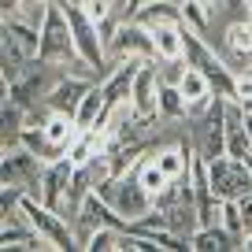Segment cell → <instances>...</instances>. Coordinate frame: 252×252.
Returning a JSON list of instances; mask_svg holds the SVG:
<instances>
[{
    "label": "cell",
    "mask_w": 252,
    "mask_h": 252,
    "mask_svg": "<svg viewBox=\"0 0 252 252\" xmlns=\"http://www.w3.org/2000/svg\"><path fill=\"white\" fill-rule=\"evenodd\" d=\"M37 60L56 63V67H67V63L78 60V48H74V30H71V19H67V8H63V4H48L45 26H41Z\"/></svg>",
    "instance_id": "cell-1"
},
{
    "label": "cell",
    "mask_w": 252,
    "mask_h": 252,
    "mask_svg": "<svg viewBox=\"0 0 252 252\" xmlns=\"http://www.w3.org/2000/svg\"><path fill=\"white\" fill-rule=\"evenodd\" d=\"M96 193H100V197L108 200L119 215H123L126 226H130V222H137L141 215H149L152 208H156V200L149 197V189L137 182L134 171H130V174H119V178H108L104 186H96Z\"/></svg>",
    "instance_id": "cell-2"
},
{
    "label": "cell",
    "mask_w": 252,
    "mask_h": 252,
    "mask_svg": "<svg viewBox=\"0 0 252 252\" xmlns=\"http://www.w3.org/2000/svg\"><path fill=\"white\" fill-rule=\"evenodd\" d=\"M19 208H23V212H26V219L33 222V230H37L41 237H48V241L56 245V252H71V249H82V245H78V234H74V226L67 222V215H63V212L48 208L45 200H37L33 193H23Z\"/></svg>",
    "instance_id": "cell-3"
},
{
    "label": "cell",
    "mask_w": 252,
    "mask_h": 252,
    "mask_svg": "<svg viewBox=\"0 0 252 252\" xmlns=\"http://www.w3.org/2000/svg\"><path fill=\"white\" fill-rule=\"evenodd\" d=\"M41 171H45V163H41L26 145H11V149H4V171H0V174H4V186H19V189H26V193L37 197Z\"/></svg>",
    "instance_id": "cell-4"
},
{
    "label": "cell",
    "mask_w": 252,
    "mask_h": 252,
    "mask_svg": "<svg viewBox=\"0 0 252 252\" xmlns=\"http://www.w3.org/2000/svg\"><path fill=\"white\" fill-rule=\"evenodd\" d=\"M219 56L230 63V71L241 74V71H252V19L241 15L222 30V41H219Z\"/></svg>",
    "instance_id": "cell-5"
},
{
    "label": "cell",
    "mask_w": 252,
    "mask_h": 252,
    "mask_svg": "<svg viewBox=\"0 0 252 252\" xmlns=\"http://www.w3.org/2000/svg\"><path fill=\"white\" fill-rule=\"evenodd\" d=\"M111 60H126V56H141V60H156V41H152V30H145L134 19H123L108 45Z\"/></svg>",
    "instance_id": "cell-6"
},
{
    "label": "cell",
    "mask_w": 252,
    "mask_h": 252,
    "mask_svg": "<svg viewBox=\"0 0 252 252\" xmlns=\"http://www.w3.org/2000/svg\"><path fill=\"white\" fill-rule=\"evenodd\" d=\"M74 167H78V163H74L71 156H60V159H52V163H45L41 182H37V200H45L48 208L63 212V204H67V186H71Z\"/></svg>",
    "instance_id": "cell-7"
},
{
    "label": "cell",
    "mask_w": 252,
    "mask_h": 252,
    "mask_svg": "<svg viewBox=\"0 0 252 252\" xmlns=\"http://www.w3.org/2000/svg\"><path fill=\"white\" fill-rule=\"evenodd\" d=\"M96 78H86V74H74V71H63L60 67V78H56V86L48 89V96L41 104H48L52 111H67V115H74L82 104V96L89 93V86H93Z\"/></svg>",
    "instance_id": "cell-8"
},
{
    "label": "cell",
    "mask_w": 252,
    "mask_h": 252,
    "mask_svg": "<svg viewBox=\"0 0 252 252\" xmlns=\"http://www.w3.org/2000/svg\"><path fill=\"white\" fill-rule=\"evenodd\" d=\"M159 60H145L141 71H137L134 78V89H130V104H134V111L141 119H159L156 111V100H159V86H163V78H159Z\"/></svg>",
    "instance_id": "cell-9"
},
{
    "label": "cell",
    "mask_w": 252,
    "mask_h": 252,
    "mask_svg": "<svg viewBox=\"0 0 252 252\" xmlns=\"http://www.w3.org/2000/svg\"><path fill=\"white\" fill-rule=\"evenodd\" d=\"M134 23H141L145 30H159V26H182V0H141L130 8Z\"/></svg>",
    "instance_id": "cell-10"
},
{
    "label": "cell",
    "mask_w": 252,
    "mask_h": 252,
    "mask_svg": "<svg viewBox=\"0 0 252 252\" xmlns=\"http://www.w3.org/2000/svg\"><path fill=\"white\" fill-rule=\"evenodd\" d=\"M189 249L193 252H230V249H241V237L230 234L222 222H215V226H197L193 237H189Z\"/></svg>",
    "instance_id": "cell-11"
},
{
    "label": "cell",
    "mask_w": 252,
    "mask_h": 252,
    "mask_svg": "<svg viewBox=\"0 0 252 252\" xmlns=\"http://www.w3.org/2000/svg\"><path fill=\"white\" fill-rule=\"evenodd\" d=\"M104 119H108V96H104V86H100V82H93V86H89V93L82 96L78 111H74V123H78L82 130H93V126H100Z\"/></svg>",
    "instance_id": "cell-12"
},
{
    "label": "cell",
    "mask_w": 252,
    "mask_h": 252,
    "mask_svg": "<svg viewBox=\"0 0 252 252\" xmlns=\"http://www.w3.org/2000/svg\"><path fill=\"white\" fill-rule=\"evenodd\" d=\"M152 41H156V60H186V23L182 26H159L152 30Z\"/></svg>",
    "instance_id": "cell-13"
},
{
    "label": "cell",
    "mask_w": 252,
    "mask_h": 252,
    "mask_svg": "<svg viewBox=\"0 0 252 252\" xmlns=\"http://www.w3.org/2000/svg\"><path fill=\"white\" fill-rule=\"evenodd\" d=\"M134 174H137V182H141V186L149 189V197H152V200H156L159 193H163V189L171 186V178H167V174H163V167L156 163V156H152V152H145V156L137 159Z\"/></svg>",
    "instance_id": "cell-14"
},
{
    "label": "cell",
    "mask_w": 252,
    "mask_h": 252,
    "mask_svg": "<svg viewBox=\"0 0 252 252\" xmlns=\"http://www.w3.org/2000/svg\"><path fill=\"white\" fill-rule=\"evenodd\" d=\"M156 111H159V119H189V104H186V96H182V89L174 86V82H163V86H159Z\"/></svg>",
    "instance_id": "cell-15"
},
{
    "label": "cell",
    "mask_w": 252,
    "mask_h": 252,
    "mask_svg": "<svg viewBox=\"0 0 252 252\" xmlns=\"http://www.w3.org/2000/svg\"><path fill=\"white\" fill-rule=\"evenodd\" d=\"M215 4H204V0H182V23L197 33H208V23H212Z\"/></svg>",
    "instance_id": "cell-16"
},
{
    "label": "cell",
    "mask_w": 252,
    "mask_h": 252,
    "mask_svg": "<svg viewBox=\"0 0 252 252\" xmlns=\"http://www.w3.org/2000/svg\"><path fill=\"white\" fill-rule=\"evenodd\" d=\"M123 230L126 226H96L86 237V249L89 252H119L123 249Z\"/></svg>",
    "instance_id": "cell-17"
},
{
    "label": "cell",
    "mask_w": 252,
    "mask_h": 252,
    "mask_svg": "<svg viewBox=\"0 0 252 252\" xmlns=\"http://www.w3.org/2000/svg\"><path fill=\"white\" fill-rule=\"evenodd\" d=\"M222 226L230 230V234H237V237H245V222H241V204L237 200H222Z\"/></svg>",
    "instance_id": "cell-18"
},
{
    "label": "cell",
    "mask_w": 252,
    "mask_h": 252,
    "mask_svg": "<svg viewBox=\"0 0 252 252\" xmlns=\"http://www.w3.org/2000/svg\"><path fill=\"white\" fill-rule=\"evenodd\" d=\"M230 100H237V104H252V71L234 74V93H230Z\"/></svg>",
    "instance_id": "cell-19"
},
{
    "label": "cell",
    "mask_w": 252,
    "mask_h": 252,
    "mask_svg": "<svg viewBox=\"0 0 252 252\" xmlns=\"http://www.w3.org/2000/svg\"><path fill=\"white\" fill-rule=\"evenodd\" d=\"M111 4H115V11L126 19V11H130V4H134V0H111Z\"/></svg>",
    "instance_id": "cell-20"
},
{
    "label": "cell",
    "mask_w": 252,
    "mask_h": 252,
    "mask_svg": "<svg viewBox=\"0 0 252 252\" xmlns=\"http://www.w3.org/2000/svg\"><path fill=\"white\" fill-rule=\"evenodd\" d=\"M245 130H249V137H252V111H245Z\"/></svg>",
    "instance_id": "cell-21"
},
{
    "label": "cell",
    "mask_w": 252,
    "mask_h": 252,
    "mask_svg": "<svg viewBox=\"0 0 252 252\" xmlns=\"http://www.w3.org/2000/svg\"><path fill=\"white\" fill-rule=\"evenodd\" d=\"M245 163L252 167V145H249V149H245Z\"/></svg>",
    "instance_id": "cell-22"
},
{
    "label": "cell",
    "mask_w": 252,
    "mask_h": 252,
    "mask_svg": "<svg viewBox=\"0 0 252 252\" xmlns=\"http://www.w3.org/2000/svg\"><path fill=\"white\" fill-rule=\"evenodd\" d=\"M245 15H249V19H252V0H245Z\"/></svg>",
    "instance_id": "cell-23"
},
{
    "label": "cell",
    "mask_w": 252,
    "mask_h": 252,
    "mask_svg": "<svg viewBox=\"0 0 252 252\" xmlns=\"http://www.w3.org/2000/svg\"><path fill=\"white\" fill-rule=\"evenodd\" d=\"M15 4H23V0H15Z\"/></svg>",
    "instance_id": "cell-24"
}]
</instances>
